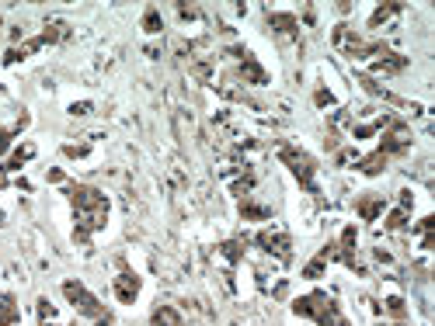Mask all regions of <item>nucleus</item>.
<instances>
[{"mask_svg": "<svg viewBox=\"0 0 435 326\" xmlns=\"http://www.w3.org/2000/svg\"><path fill=\"white\" fill-rule=\"evenodd\" d=\"M407 222H411V208L397 205L393 212H386V222H383V226H386L390 233H404V229H407Z\"/></svg>", "mask_w": 435, "mask_h": 326, "instance_id": "nucleus-18", "label": "nucleus"}, {"mask_svg": "<svg viewBox=\"0 0 435 326\" xmlns=\"http://www.w3.org/2000/svg\"><path fill=\"white\" fill-rule=\"evenodd\" d=\"M150 326H185V319L174 305H157L150 316Z\"/></svg>", "mask_w": 435, "mask_h": 326, "instance_id": "nucleus-16", "label": "nucleus"}, {"mask_svg": "<svg viewBox=\"0 0 435 326\" xmlns=\"http://www.w3.org/2000/svg\"><path fill=\"white\" fill-rule=\"evenodd\" d=\"M268 25H272V32L282 35V39H296V35H300V18H296V15L272 11V15H268Z\"/></svg>", "mask_w": 435, "mask_h": 326, "instance_id": "nucleus-11", "label": "nucleus"}, {"mask_svg": "<svg viewBox=\"0 0 435 326\" xmlns=\"http://www.w3.org/2000/svg\"><path fill=\"white\" fill-rule=\"evenodd\" d=\"M49 181H53V184H60V181H63V170H60V167H53V170H49Z\"/></svg>", "mask_w": 435, "mask_h": 326, "instance_id": "nucleus-28", "label": "nucleus"}, {"mask_svg": "<svg viewBox=\"0 0 435 326\" xmlns=\"http://www.w3.org/2000/svg\"><path fill=\"white\" fill-rule=\"evenodd\" d=\"M432 229H435V215H425V219H421V226H418V233H421V250H432V246H435Z\"/></svg>", "mask_w": 435, "mask_h": 326, "instance_id": "nucleus-24", "label": "nucleus"}, {"mask_svg": "<svg viewBox=\"0 0 435 326\" xmlns=\"http://www.w3.org/2000/svg\"><path fill=\"white\" fill-rule=\"evenodd\" d=\"M63 153H67V156H87V146H67Z\"/></svg>", "mask_w": 435, "mask_h": 326, "instance_id": "nucleus-26", "label": "nucleus"}, {"mask_svg": "<svg viewBox=\"0 0 435 326\" xmlns=\"http://www.w3.org/2000/svg\"><path fill=\"white\" fill-rule=\"evenodd\" d=\"M393 326H407V323H393Z\"/></svg>", "mask_w": 435, "mask_h": 326, "instance_id": "nucleus-29", "label": "nucleus"}, {"mask_svg": "<svg viewBox=\"0 0 435 326\" xmlns=\"http://www.w3.org/2000/svg\"><path fill=\"white\" fill-rule=\"evenodd\" d=\"M241 219H248V222H265V219H272V208L268 205H258V201H251V198H241Z\"/></svg>", "mask_w": 435, "mask_h": 326, "instance_id": "nucleus-15", "label": "nucleus"}, {"mask_svg": "<svg viewBox=\"0 0 435 326\" xmlns=\"http://www.w3.org/2000/svg\"><path fill=\"white\" fill-rule=\"evenodd\" d=\"M400 11H404V8H400V4H383V8H376V11H373V15H369V28H373V32H376V28H379V25H386V21H390V18H397V15H400Z\"/></svg>", "mask_w": 435, "mask_h": 326, "instance_id": "nucleus-20", "label": "nucleus"}, {"mask_svg": "<svg viewBox=\"0 0 435 326\" xmlns=\"http://www.w3.org/2000/svg\"><path fill=\"white\" fill-rule=\"evenodd\" d=\"M32 156H35V143H22L18 150H11V156H8L4 163H0V191L8 188V174H18V170H22Z\"/></svg>", "mask_w": 435, "mask_h": 326, "instance_id": "nucleus-10", "label": "nucleus"}, {"mask_svg": "<svg viewBox=\"0 0 435 326\" xmlns=\"http://www.w3.org/2000/svg\"><path fill=\"white\" fill-rule=\"evenodd\" d=\"M279 160L282 167L296 177V184L307 191V194H317V160L300 150V146H289V143H279Z\"/></svg>", "mask_w": 435, "mask_h": 326, "instance_id": "nucleus-4", "label": "nucleus"}, {"mask_svg": "<svg viewBox=\"0 0 435 326\" xmlns=\"http://www.w3.org/2000/svg\"><path fill=\"white\" fill-rule=\"evenodd\" d=\"M237 60H241V63H237V80H241V84H251V87H262V84H268V73H265V66H262V63H258V60H255V56L244 49V46L237 49Z\"/></svg>", "mask_w": 435, "mask_h": 326, "instance_id": "nucleus-9", "label": "nucleus"}, {"mask_svg": "<svg viewBox=\"0 0 435 326\" xmlns=\"http://www.w3.org/2000/svg\"><path fill=\"white\" fill-rule=\"evenodd\" d=\"M289 309H293L296 316L317 323V326H352V319L341 312V305H338L327 291H307V295L293 298Z\"/></svg>", "mask_w": 435, "mask_h": 326, "instance_id": "nucleus-2", "label": "nucleus"}, {"mask_svg": "<svg viewBox=\"0 0 435 326\" xmlns=\"http://www.w3.org/2000/svg\"><path fill=\"white\" fill-rule=\"evenodd\" d=\"M139 288H143L139 274H136L129 264H122V267H119V274H115V281H112V291H115V298H119L122 305H133V302L139 298Z\"/></svg>", "mask_w": 435, "mask_h": 326, "instance_id": "nucleus-8", "label": "nucleus"}, {"mask_svg": "<svg viewBox=\"0 0 435 326\" xmlns=\"http://www.w3.org/2000/svg\"><path fill=\"white\" fill-rule=\"evenodd\" d=\"M379 136H383V139H379V153H383L386 160H393V156H407L411 146H414L411 125L400 122V118H393V115H390V122H386V129H383Z\"/></svg>", "mask_w": 435, "mask_h": 326, "instance_id": "nucleus-5", "label": "nucleus"}, {"mask_svg": "<svg viewBox=\"0 0 435 326\" xmlns=\"http://www.w3.org/2000/svg\"><path fill=\"white\" fill-rule=\"evenodd\" d=\"M331 260H334V243H327V246H324V250H321V253H317V257H310V260H307V267H303V274H300V278H307V281H317V278H321V274H324V267H327V264H331Z\"/></svg>", "mask_w": 435, "mask_h": 326, "instance_id": "nucleus-13", "label": "nucleus"}, {"mask_svg": "<svg viewBox=\"0 0 435 326\" xmlns=\"http://www.w3.org/2000/svg\"><path fill=\"white\" fill-rule=\"evenodd\" d=\"M383 309H386V312H390V316H393L397 323H404V319H407V302H404L400 295H390Z\"/></svg>", "mask_w": 435, "mask_h": 326, "instance_id": "nucleus-23", "label": "nucleus"}, {"mask_svg": "<svg viewBox=\"0 0 435 326\" xmlns=\"http://www.w3.org/2000/svg\"><path fill=\"white\" fill-rule=\"evenodd\" d=\"M63 298L74 305V312H80L84 319H91L94 326H112L115 323V316H112V309L84 284V281H77V278H70V281H63Z\"/></svg>", "mask_w": 435, "mask_h": 326, "instance_id": "nucleus-3", "label": "nucleus"}, {"mask_svg": "<svg viewBox=\"0 0 435 326\" xmlns=\"http://www.w3.org/2000/svg\"><path fill=\"white\" fill-rule=\"evenodd\" d=\"M244 250H248V239L244 236H237V239H227L223 246H220V253L230 260V264H237V260H244Z\"/></svg>", "mask_w": 435, "mask_h": 326, "instance_id": "nucleus-21", "label": "nucleus"}, {"mask_svg": "<svg viewBox=\"0 0 435 326\" xmlns=\"http://www.w3.org/2000/svg\"><path fill=\"white\" fill-rule=\"evenodd\" d=\"M67 39H70V25H67V21H60V18H56V21H49V25H46V32H42V42H46V46H60V42H67Z\"/></svg>", "mask_w": 435, "mask_h": 326, "instance_id": "nucleus-17", "label": "nucleus"}, {"mask_svg": "<svg viewBox=\"0 0 435 326\" xmlns=\"http://www.w3.org/2000/svg\"><path fill=\"white\" fill-rule=\"evenodd\" d=\"M255 246L265 250L268 257L282 260V264L293 260V239H289V233H282V229H265V233H258V236H255Z\"/></svg>", "mask_w": 435, "mask_h": 326, "instance_id": "nucleus-6", "label": "nucleus"}, {"mask_svg": "<svg viewBox=\"0 0 435 326\" xmlns=\"http://www.w3.org/2000/svg\"><path fill=\"white\" fill-rule=\"evenodd\" d=\"M22 323V309H18V298L0 291V326H18Z\"/></svg>", "mask_w": 435, "mask_h": 326, "instance_id": "nucleus-14", "label": "nucleus"}, {"mask_svg": "<svg viewBox=\"0 0 435 326\" xmlns=\"http://www.w3.org/2000/svg\"><path fill=\"white\" fill-rule=\"evenodd\" d=\"M359 229L355 226H345L341 229V236H338V243H334V260H341L345 267H352L355 274H366V267L359 264Z\"/></svg>", "mask_w": 435, "mask_h": 326, "instance_id": "nucleus-7", "label": "nucleus"}, {"mask_svg": "<svg viewBox=\"0 0 435 326\" xmlns=\"http://www.w3.org/2000/svg\"><path fill=\"white\" fill-rule=\"evenodd\" d=\"M70 205H74V243L77 246H87V239L108 226V198L98 191V188H87V184H67L63 188Z\"/></svg>", "mask_w": 435, "mask_h": 326, "instance_id": "nucleus-1", "label": "nucleus"}, {"mask_svg": "<svg viewBox=\"0 0 435 326\" xmlns=\"http://www.w3.org/2000/svg\"><path fill=\"white\" fill-rule=\"evenodd\" d=\"M314 101H317L321 108H334V98H331L327 87H317V91H314Z\"/></svg>", "mask_w": 435, "mask_h": 326, "instance_id": "nucleus-25", "label": "nucleus"}, {"mask_svg": "<svg viewBox=\"0 0 435 326\" xmlns=\"http://www.w3.org/2000/svg\"><path fill=\"white\" fill-rule=\"evenodd\" d=\"M383 208H386L383 194H359V198H355V212H359V219H366V222L379 219Z\"/></svg>", "mask_w": 435, "mask_h": 326, "instance_id": "nucleus-12", "label": "nucleus"}, {"mask_svg": "<svg viewBox=\"0 0 435 326\" xmlns=\"http://www.w3.org/2000/svg\"><path fill=\"white\" fill-rule=\"evenodd\" d=\"M25 125H28V111H22V118H18V125H15V129H4V125H0V156H8V150H11L15 136H18Z\"/></svg>", "mask_w": 435, "mask_h": 326, "instance_id": "nucleus-19", "label": "nucleus"}, {"mask_svg": "<svg viewBox=\"0 0 435 326\" xmlns=\"http://www.w3.org/2000/svg\"><path fill=\"white\" fill-rule=\"evenodd\" d=\"M143 32H146V35H160V32H164V18H160L157 8H146V11H143Z\"/></svg>", "mask_w": 435, "mask_h": 326, "instance_id": "nucleus-22", "label": "nucleus"}, {"mask_svg": "<svg viewBox=\"0 0 435 326\" xmlns=\"http://www.w3.org/2000/svg\"><path fill=\"white\" fill-rule=\"evenodd\" d=\"M70 111H74V115H87V111H91V105H87V101H80V105H74Z\"/></svg>", "mask_w": 435, "mask_h": 326, "instance_id": "nucleus-27", "label": "nucleus"}]
</instances>
